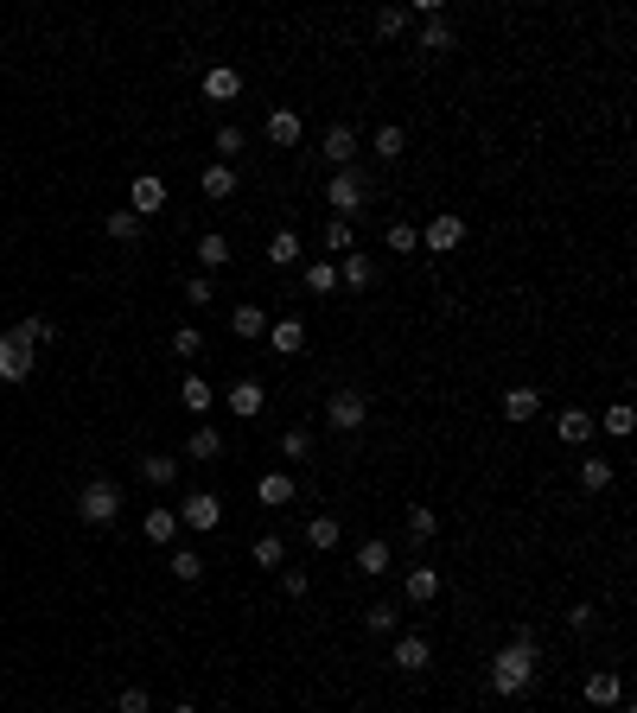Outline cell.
I'll return each instance as SVG.
<instances>
[{
    "mask_svg": "<svg viewBox=\"0 0 637 713\" xmlns=\"http://www.w3.org/2000/svg\"><path fill=\"white\" fill-rule=\"evenodd\" d=\"M402 599H408V605H434V599H440V567H427V561L408 567V573H402Z\"/></svg>",
    "mask_w": 637,
    "mask_h": 713,
    "instance_id": "obj_17",
    "label": "cell"
},
{
    "mask_svg": "<svg viewBox=\"0 0 637 713\" xmlns=\"http://www.w3.org/2000/svg\"><path fill=\"white\" fill-rule=\"evenodd\" d=\"M325 255H332V262H338V255H351L357 249V223H338V217H325Z\"/></svg>",
    "mask_w": 637,
    "mask_h": 713,
    "instance_id": "obj_36",
    "label": "cell"
},
{
    "mask_svg": "<svg viewBox=\"0 0 637 713\" xmlns=\"http://www.w3.org/2000/svg\"><path fill=\"white\" fill-rule=\"evenodd\" d=\"M357 153H364V141H357V128H351V121H332V128L319 134V160L332 166V172L357 166Z\"/></svg>",
    "mask_w": 637,
    "mask_h": 713,
    "instance_id": "obj_5",
    "label": "cell"
},
{
    "mask_svg": "<svg viewBox=\"0 0 637 713\" xmlns=\"http://www.w3.org/2000/svg\"><path fill=\"white\" fill-rule=\"evenodd\" d=\"M389 567H395V548L383 542V535H370V542L357 548V573H370V580H383Z\"/></svg>",
    "mask_w": 637,
    "mask_h": 713,
    "instance_id": "obj_27",
    "label": "cell"
},
{
    "mask_svg": "<svg viewBox=\"0 0 637 713\" xmlns=\"http://www.w3.org/2000/svg\"><path fill=\"white\" fill-rule=\"evenodd\" d=\"M179 408H192V421H204V414L217 408V389H211V382H204V376L192 370V376L179 382Z\"/></svg>",
    "mask_w": 637,
    "mask_h": 713,
    "instance_id": "obj_22",
    "label": "cell"
},
{
    "mask_svg": "<svg viewBox=\"0 0 637 713\" xmlns=\"http://www.w3.org/2000/svg\"><path fill=\"white\" fill-rule=\"evenodd\" d=\"M593 427H606L612 440H631V427H637V408H631V402H612L606 414H593Z\"/></svg>",
    "mask_w": 637,
    "mask_h": 713,
    "instance_id": "obj_35",
    "label": "cell"
},
{
    "mask_svg": "<svg viewBox=\"0 0 637 713\" xmlns=\"http://www.w3.org/2000/svg\"><path fill=\"white\" fill-rule=\"evenodd\" d=\"M274 452H281V459H294V465L313 459V427H287L281 440H274Z\"/></svg>",
    "mask_w": 637,
    "mask_h": 713,
    "instance_id": "obj_39",
    "label": "cell"
},
{
    "mask_svg": "<svg viewBox=\"0 0 637 713\" xmlns=\"http://www.w3.org/2000/svg\"><path fill=\"white\" fill-rule=\"evenodd\" d=\"M427 663H434V643H427L421 631H402V637H395V669H402V675H421Z\"/></svg>",
    "mask_w": 637,
    "mask_h": 713,
    "instance_id": "obj_15",
    "label": "cell"
},
{
    "mask_svg": "<svg viewBox=\"0 0 637 713\" xmlns=\"http://www.w3.org/2000/svg\"><path fill=\"white\" fill-rule=\"evenodd\" d=\"M198 191H204L211 204H230V198H236V166L211 160V166H204V179H198Z\"/></svg>",
    "mask_w": 637,
    "mask_h": 713,
    "instance_id": "obj_24",
    "label": "cell"
},
{
    "mask_svg": "<svg viewBox=\"0 0 637 713\" xmlns=\"http://www.w3.org/2000/svg\"><path fill=\"white\" fill-rule=\"evenodd\" d=\"M555 433H561L567 446H587L593 433H599V427H593V408H561V414H555Z\"/></svg>",
    "mask_w": 637,
    "mask_h": 713,
    "instance_id": "obj_23",
    "label": "cell"
},
{
    "mask_svg": "<svg viewBox=\"0 0 637 713\" xmlns=\"http://www.w3.org/2000/svg\"><path fill=\"white\" fill-rule=\"evenodd\" d=\"M115 713H153V694H147V688H122V701H115Z\"/></svg>",
    "mask_w": 637,
    "mask_h": 713,
    "instance_id": "obj_51",
    "label": "cell"
},
{
    "mask_svg": "<svg viewBox=\"0 0 637 713\" xmlns=\"http://www.w3.org/2000/svg\"><path fill=\"white\" fill-rule=\"evenodd\" d=\"M395 618H402V612H395V599H376V605H364V624H370L376 637H389V631H395Z\"/></svg>",
    "mask_w": 637,
    "mask_h": 713,
    "instance_id": "obj_44",
    "label": "cell"
},
{
    "mask_svg": "<svg viewBox=\"0 0 637 713\" xmlns=\"http://www.w3.org/2000/svg\"><path fill=\"white\" fill-rule=\"evenodd\" d=\"M440 535V510H427V503H408V542L427 548Z\"/></svg>",
    "mask_w": 637,
    "mask_h": 713,
    "instance_id": "obj_29",
    "label": "cell"
},
{
    "mask_svg": "<svg viewBox=\"0 0 637 713\" xmlns=\"http://www.w3.org/2000/svg\"><path fill=\"white\" fill-rule=\"evenodd\" d=\"M172 516H179V529H192V535H211V529L223 523V497H217V491H192V497L179 503V510H172Z\"/></svg>",
    "mask_w": 637,
    "mask_h": 713,
    "instance_id": "obj_6",
    "label": "cell"
},
{
    "mask_svg": "<svg viewBox=\"0 0 637 713\" xmlns=\"http://www.w3.org/2000/svg\"><path fill=\"white\" fill-rule=\"evenodd\" d=\"M338 535H344V529H338V516L325 510V516H313V523H306V548H319V554H325V548H338Z\"/></svg>",
    "mask_w": 637,
    "mask_h": 713,
    "instance_id": "obj_40",
    "label": "cell"
},
{
    "mask_svg": "<svg viewBox=\"0 0 637 713\" xmlns=\"http://www.w3.org/2000/svg\"><path fill=\"white\" fill-rule=\"evenodd\" d=\"M141 535H147L153 548H172V535H179V516H172V510H147V516H141Z\"/></svg>",
    "mask_w": 637,
    "mask_h": 713,
    "instance_id": "obj_34",
    "label": "cell"
},
{
    "mask_svg": "<svg viewBox=\"0 0 637 713\" xmlns=\"http://www.w3.org/2000/svg\"><path fill=\"white\" fill-rule=\"evenodd\" d=\"M192 255H198V268H204V274H217V268H230V262H236V255H230V236H223V230H204Z\"/></svg>",
    "mask_w": 637,
    "mask_h": 713,
    "instance_id": "obj_21",
    "label": "cell"
},
{
    "mask_svg": "<svg viewBox=\"0 0 637 713\" xmlns=\"http://www.w3.org/2000/svg\"><path fill=\"white\" fill-rule=\"evenodd\" d=\"M497 414H504L510 427L536 421V414H542V389H536V382H516V389H504V395H497Z\"/></svg>",
    "mask_w": 637,
    "mask_h": 713,
    "instance_id": "obj_8",
    "label": "cell"
},
{
    "mask_svg": "<svg viewBox=\"0 0 637 713\" xmlns=\"http://www.w3.org/2000/svg\"><path fill=\"white\" fill-rule=\"evenodd\" d=\"M593 624H599V612H593L587 599H580V605H567V631H574V637H587Z\"/></svg>",
    "mask_w": 637,
    "mask_h": 713,
    "instance_id": "obj_49",
    "label": "cell"
},
{
    "mask_svg": "<svg viewBox=\"0 0 637 713\" xmlns=\"http://www.w3.org/2000/svg\"><path fill=\"white\" fill-rule=\"evenodd\" d=\"M364 421H370V395L364 389H332L325 395V427L332 433H357Z\"/></svg>",
    "mask_w": 637,
    "mask_h": 713,
    "instance_id": "obj_4",
    "label": "cell"
},
{
    "mask_svg": "<svg viewBox=\"0 0 637 713\" xmlns=\"http://www.w3.org/2000/svg\"><path fill=\"white\" fill-rule=\"evenodd\" d=\"M408 26H415L408 7H383V13H376V39H408Z\"/></svg>",
    "mask_w": 637,
    "mask_h": 713,
    "instance_id": "obj_41",
    "label": "cell"
},
{
    "mask_svg": "<svg viewBox=\"0 0 637 713\" xmlns=\"http://www.w3.org/2000/svg\"><path fill=\"white\" fill-rule=\"evenodd\" d=\"M211 147H217V160H223V166H230V160H243V128H236V121H223Z\"/></svg>",
    "mask_w": 637,
    "mask_h": 713,
    "instance_id": "obj_43",
    "label": "cell"
},
{
    "mask_svg": "<svg viewBox=\"0 0 637 713\" xmlns=\"http://www.w3.org/2000/svg\"><path fill=\"white\" fill-rule=\"evenodd\" d=\"M338 287L364 300V293L376 287V262H370V255H357V249H351V255H338Z\"/></svg>",
    "mask_w": 637,
    "mask_h": 713,
    "instance_id": "obj_13",
    "label": "cell"
},
{
    "mask_svg": "<svg viewBox=\"0 0 637 713\" xmlns=\"http://www.w3.org/2000/svg\"><path fill=\"white\" fill-rule=\"evenodd\" d=\"M217 300V281L211 274H192V281H185V306H211Z\"/></svg>",
    "mask_w": 637,
    "mask_h": 713,
    "instance_id": "obj_47",
    "label": "cell"
},
{
    "mask_svg": "<svg viewBox=\"0 0 637 713\" xmlns=\"http://www.w3.org/2000/svg\"><path fill=\"white\" fill-rule=\"evenodd\" d=\"M166 713H198V707H192V701H179V707H166Z\"/></svg>",
    "mask_w": 637,
    "mask_h": 713,
    "instance_id": "obj_52",
    "label": "cell"
},
{
    "mask_svg": "<svg viewBox=\"0 0 637 713\" xmlns=\"http://www.w3.org/2000/svg\"><path fill=\"white\" fill-rule=\"evenodd\" d=\"M172 351H179V357H204V332H198V325H179V332H172Z\"/></svg>",
    "mask_w": 637,
    "mask_h": 713,
    "instance_id": "obj_48",
    "label": "cell"
},
{
    "mask_svg": "<svg viewBox=\"0 0 637 713\" xmlns=\"http://www.w3.org/2000/svg\"><path fill=\"white\" fill-rule=\"evenodd\" d=\"M370 153H376V160H389V166H395V160H402V153H408V134L395 128V121H383V128L370 134Z\"/></svg>",
    "mask_w": 637,
    "mask_h": 713,
    "instance_id": "obj_30",
    "label": "cell"
},
{
    "mask_svg": "<svg viewBox=\"0 0 637 713\" xmlns=\"http://www.w3.org/2000/svg\"><path fill=\"white\" fill-rule=\"evenodd\" d=\"M141 478L153 484V491L179 484V452H141Z\"/></svg>",
    "mask_w": 637,
    "mask_h": 713,
    "instance_id": "obj_26",
    "label": "cell"
},
{
    "mask_svg": "<svg viewBox=\"0 0 637 713\" xmlns=\"http://www.w3.org/2000/svg\"><path fill=\"white\" fill-rule=\"evenodd\" d=\"M274 580H281V593H287V599H306V593H313V573H306V567H281Z\"/></svg>",
    "mask_w": 637,
    "mask_h": 713,
    "instance_id": "obj_46",
    "label": "cell"
},
{
    "mask_svg": "<svg viewBox=\"0 0 637 713\" xmlns=\"http://www.w3.org/2000/svg\"><path fill=\"white\" fill-rule=\"evenodd\" d=\"M51 713H77V707H51Z\"/></svg>",
    "mask_w": 637,
    "mask_h": 713,
    "instance_id": "obj_53",
    "label": "cell"
},
{
    "mask_svg": "<svg viewBox=\"0 0 637 713\" xmlns=\"http://www.w3.org/2000/svg\"><path fill=\"white\" fill-rule=\"evenodd\" d=\"M166 567H172V580H185V586H198V580H204V554H198V548H172V554H166Z\"/></svg>",
    "mask_w": 637,
    "mask_h": 713,
    "instance_id": "obj_38",
    "label": "cell"
},
{
    "mask_svg": "<svg viewBox=\"0 0 637 713\" xmlns=\"http://www.w3.org/2000/svg\"><path fill=\"white\" fill-rule=\"evenodd\" d=\"M223 408H230L236 421H255V414L268 408V389H262L255 376H236V382H230V395H223Z\"/></svg>",
    "mask_w": 637,
    "mask_h": 713,
    "instance_id": "obj_10",
    "label": "cell"
},
{
    "mask_svg": "<svg viewBox=\"0 0 637 713\" xmlns=\"http://www.w3.org/2000/svg\"><path fill=\"white\" fill-rule=\"evenodd\" d=\"M306 141V121H300V109H287V102H281V109H268V147H300Z\"/></svg>",
    "mask_w": 637,
    "mask_h": 713,
    "instance_id": "obj_14",
    "label": "cell"
},
{
    "mask_svg": "<svg viewBox=\"0 0 637 713\" xmlns=\"http://www.w3.org/2000/svg\"><path fill=\"white\" fill-rule=\"evenodd\" d=\"M230 332L236 338H268V312L262 306H230Z\"/></svg>",
    "mask_w": 637,
    "mask_h": 713,
    "instance_id": "obj_37",
    "label": "cell"
},
{
    "mask_svg": "<svg viewBox=\"0 0 637 713\" xmlns=\"http://www.w3.org/2000/svg\"><path fill=\"white\" fill-rule=\"evenodd\" d=\"M300 274H306V293H319V300H325V293H338V262H332V255H319V262H306Z\"/></svg>",
    "mask_w": 637,
    "mask_h": 713,
    "instance_id": "obj_33",
    "label": "cell"
},
{
    "mask_svg": "<svg viewBox=\"0 0 637 713\" xmlns=\"http://www.w3.org/2000/svg\"><path fill=\"white\" fill-rule=\"evenodd\" d=\"M77 516H83L90 529H109L115 516H122V484H115V478H90V484L77 491Z\"/></svg>",
    "mask_w": 637,
    "mask_h": 713,
    "instance_id": "obj_2",
    "label": "cell"
},
{
    "mask_svg": "<svg viewBox=\"0 0 637 713\" xmlns=\"http://www.w3.org/2000/svg\"><path fill=\"white\" fill-rule=\"evenodd\" d=\"M128 211H134V217H141V223H147V217H160V211H166V179H160V172H141V179H134V185H128Z\"/></svg>",
    "mask_w": 637,
    "mask_h": 713,
    "instance_id": "obj_9",
    "label": "cell"
},
{
    "mask_svg": "<svg viewBox=\"0 0 637 713\" xmlns=\"http://www.w3.org/2000/svg\"><path fill=\"white\" fill-rule=\"evenodd\" d=\"M39 370V351H26L20 338H0V382H32Z\"/></svg>",
    "mask_w": 637,
    "mask_h": 713,
    "instance_id": "obj_12",
    "label": "cell"
},
{
    "mask_svg": "<svg viewBox=\"0 0 637 713\" xmlns=\"http://www.w3.org/2000/svg\"><path fill=\"white\" fill-rule=\"evenodd\" d=\"M536 669H542V643L529 624H516L510 643H497V656H491V694L497 701H516V694H529V682H536Z\"/></svg>",
    "mask_w": 637,
    "mask_h": 713,
    "instance_id": "obj_1",
    "label": "cell"
},
{
    "mask_svg": "<svg viewBox=\"0 0 637 713\" xmlns=\"http://www.w3.org/2000/svg\"><path fill=\"white\" fill-rule=\"evenodd\" d=\"M179 459H192V465H211V459H223V433L217 427H192V440H185V452H179Z\"/></svg>",
    "mask_w": 637,
    "mask_h": 713,
    "instance_id": "obj_25",
    "label": "cell"
},
{
    "mask_svg": "<svg viewBox=\"0 0 637 713\" xmlns=\"http://www.w3.org/2000/svg\"><path fill=\"white\" fill-rule=\"evenodd\" d=\"M453 45H459V32L446 13H434V20H421V51L427 58H453Z\"/></svg>",
    "mask_w": 637,
    "mask_h": 713,
    "instance_id": "obj_19",
    "label": "cell"
},
{
    "mask_svg": "<svg viewBox=\"0 0 637 713\" xmlns=\"http://www.w3.org/2000/svg\"><path fill=\"white\" fill-rule=\"evenodd\" d=\"M364 198H370V179L357 166H344L325 179V204H332V217L338 223H357V211H364Z\"/></svg>",
    "mask_w": 637,
    "mask_h": 713,
    "instance_id": "obj_3",
    "label": "cell"
},
{
    "mask_svg": "<svg viewBox=\"0 0 637 713\" xmlns=\"http://www.w3.org/2000/svg\"><path fill=\"white\" fill-rule=\"evenodd\" d=\"M255 497H262L268 510H287V503L300 497V484H294V472H262L255 478Z\"/></svg>",
    "mask_w": 637,
    "mask_h": 713,
    "instance_id": "obj_20",
    "label": "cell"
},
{
    "mask_svg": "<svg viewBox=\"0 0 637 713\" xmlns=\"http://www.w3.org/2000/svg\"><path fill=\"white\" fill-rule=\"evenodd\" d=\"M249 561L262 567V573H281V567H287V542H281V535H255Z\"/></svg>",
    "mask_w": 637,
    "mask_h": 713,
    "instance_id": "obj_32",
    "label": "cell"
},
{
    "mask_svg": "<svg viewBox=\"0 0 637 713\" xmlns=\"http://www.w3.org/2000/svg\"><path fill=\"white\" fill-rule=\"evenodd\" d=\"M459 242H466V217H459V211H440V217L421 230V249H427V255H453Z\"/></svg>",
    "mask_w": 637,
    "mask_h": 713,
    "instance_id": "obj_7",
    "label": "cell"
},
{
    "mask_svg": "<svg viewBox=\"0 0 637 713\" xmlns=\"http://www.w3.org/2000/svg\"><path fill=\"white\" fill-rule=\"evenodd\" d=\"M243 96V71L236 64H211L204 71V102H236Z\"/></svg>",
    "mask_w": 637,
    "mask_h": 713,
    "instance_id": "obj_18",
    "label": "cell"
},
{
    "mask_svg": "<svg viewBox=\"0 0 637 713\" xmlns=\"http://www.w3.org/2000/svg\"><path fill=\"white\" fill-rule=\"evenodd\" d=\"M109 236H115V242H134V236H141V217H134V211H115V217H109Z\"/></svg>",
    "mask_w": 637,
    "mask_h": 713,
    "instance_id": "obj_50",
    "label": "cell"
},
{
    "mask_svg": "<svg viewBox=\"0 0 637 713\" xmlns=\"http://www.w3.org/2000/svg\"><path fill=\"white\" fill-rule=\"evenodd\" d=\"M383 242H389V255H415L421 249V230H415V223H389Z\"/></svg>",
    "mask_w": 637,
    "mask_h": 713,
    "instance_id": "obj_45",
    "label": "cell"
},
{
    "mask_svg": "<svg viewBox=\"0 0 637 713\" xmlns=\"http://www.w3.org/2000/svg\"><path fill=\"white\" fill-rule=\"evenodd\" d=\"M612 478H618L612 459H580V484H587V491H612Z\"/></svg>",
    "mask_w": 637,
    "mask_h": 713,
    "instance_id": "obj_42",
    "label": "cell"
},
{
    "mask_svg": "<svg viewBox=\"0 0 637 713\" xmlns=\"http://www.w3.org/2000/svg\"><path fill=\"white\" fill-rule=\"evenodd\" d=\"M268 351L274 357H300L306 351V325L287 312V319H268Z\"/></svg>",
    "mask_w": 637,
    "mask_h": 713,
    "instance_id": "obj_16",
    "label": "cell"
},
{
    "mask_svg": "<svg viewBox=\"0 0 637 713\" xmlns=\"http://www.w3.org/2000/svg\"><path fill=\"white\" fill-rule=\"evenodd\" d=\"M580 694H587V707L612 713L618 701H625V682H618V669H587V682H580Z\"/></svg>",
    "mask_w": 637,
    "mask_h": 713,
    "instance_id": "obj_11",
    "label": "cell"
},
{
    "mask_svg": "<svg viewBox=\"0 0 637 713\" xmlns=\"http://www.w3.org/2000/svg\"><path fill=\"white\" fill-rule=\"evenodd\" d=\"M7 338H20L26 344V351H45V344L51 338H58V325H51V319H39V312H32V319H20V325H13V332Z\"/></svg>",
    "mask_w": 637,
    "mask_h": 713,
    "instance_id": "obj_31",
    "label": "cell"
},
{
    "mask_svg": "<svg viewBox=\"0 0 637 713\" xmlns=\"http://www.w3.org/2000/svg\"><path fill=\"white\" fill-rule=\"evenodd\" d=\"M294 262H306L300 230H274V236H268V268H294Z\"/></svg>",
    "mask_w": 637,
    "mask_h": 713,
    "instance_id": "obj_28",
    "label": "cell"
}]
</instances>
